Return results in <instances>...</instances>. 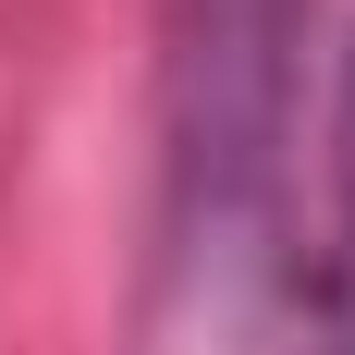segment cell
<instances>
[{"label":"cell","mask_w":355,"mask_h":355,"mask_svg":"<svg viewBox=\"0 0 355 355\" xmlns=\"http://www.w3.org/2000/svg\"><path fill=\"white\" fill-rule=\"evenodd\" d=\"M306 0H172V209L196 245H245L282 196Z\"/></svg>","instance_id":"obj_1"},{"label":"cell","mask_w":355,"mask_h":355,"mask_svg":"<svg viewBox=\"0 0 355 355\" xmlns=\"http://www.w3.org/2000/svg\"><path fill=\"white\" fill-rule=\"evenodd\" d=\"M306 355H355V37H343V73H331V245H319Z\"/></svg>","instance_id":"obj_2"}]
</instances>
